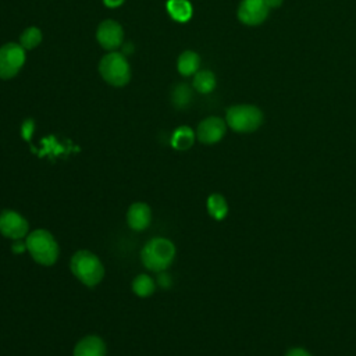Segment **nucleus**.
Instances as JSON below:
<instances>
[{
	"mask_svg": "<svg viewBox=\"0 0 356 356\" xmlns=\"http://www.w3.org/2000/svg\"><path fill=\"white\" fill-rule=\"evenodd\" d=\"M125 0H103V4L106 7H110V8H115V7H120Z\"/></svg>",
	"mask_w": 356,
	"mask_h": 356,
	"instance_id": "nucleus-22",
	"label": "nucleus"
},
{
	"mask_svg": "<svg viewBox=\"0 0 356 356\" xmlns=\"http://www.w3.org/2000/svg\"><path fill=\"white\" fill-rule=\"evenodd\" d=\"M165 8L177 22H186L192 18V4L188 0H167Z\"/></svg>",
	"mask_w": 356,
	"mask_h": 356,
	"instance_id": "nucleus-14",
	"label": "nucleus"
},
{
	"mask_svg": "<svg viewBox=\"0 0 356 356\" xmlns=\"http://www.w3.org/2000/svg\"><path fill=\"white\" fill-rule=\"evenodd\" d=\"M175 257V245L167 238H153L140 250V260L147 270L164 271Z\"/></svg>",
	"mask_w": 356,
	"mask_h": 356,
	"instance_id": "nucleus-2",
	"label": "nucleus"
},
{
	"mask_svg": "<svg viewBox=\"0 0 356 356\" xmlns=\"http://www.w3.org/2000/svg\"><path fill=\"white\" fill-rule=\"evenodd\" d=\"M25 246L32 259L42 266H51L58 257V243L46 229H35L26 235Z\"/></svg>",
	"mask_w": 356,
	"mask_h": 356,
	"instance_id": "nucleus-3",
	"label": "nucleus"
},
{
	"mask_svg": "<svg viewBox=\"0 0 356 356\" xmlns=\"http://www.w3.org/2000/svg\"><path fill=\"white\" fill-rule=\"evenodd\" d=\"M106 343L97 335L83 337L74 348V356H106Z\"/></svg>",
	"mask_w": 356,
	"mask_h": 356,
	"instance_id": "nucleus-12",
	"label": "nucleus"
},
{
	"mask_svg": "<svg viewBox=\"0 0 356 356\" xmlns=\"http://www.w3.org/2000/svg\"><path fill=\"white\" fill-rule=\"evenodd\" d=\"M216 75L210 70L197 71L193 76V88L199 93H210L216 88Z\"/></svg>",
	"mask_w": 356,
	"mask_h": 356,
	"instance_id": "nucleus-16",
	"label": "nucleus"
},
{
	"mask_svg": "<svg viewBox=\"0 0 356 356\" xmlns=\"http://www.w3.org/2000/svg\"><path fill=\"white\" fill-rule=\"evenodd\" d=\"M154 281L150 275L147 274H139L135 277L134 282H132V289L134 292L140 296V298H146L150 296L154 292Z\"/></svg>",
	"mask_w": 356,
	"mask_h": 356,
	"instance_id": "nucleus-19",
	"label": "nucleus"
},
{
	"mask_svg": "<svg viewBox=\"0 0 356 356\" xmlns=\"http://www.w3.org/2000/svg\"><path fill=\"white\" fill-rule=\"evenodd\" d=\"M192 89L186 83H178L171 90V103L177 108H185L192 102Z\"/></svg>",
	"mask_w": 356,
	"mask_h": 356,
	"instance_id": "nucleus-17",
	"label": "nucleus"
},
{
	"mask_svg": "<svg viewBox=\"0 0 356 356\" xmlns=\"http://www.w3.org/2000/svg\"><path fill=\"white\" fill-rule=\"evenodd\" d=\"M70 268L71 273L86 286L97 285L104 277V267L100 259L86 249L78 250L72 254Z\"/></svg>",
	"mask_w": 356,
	"mask_h": 356,
	"instance_id": "nucleus-1",
	"label": "nucleus"
},
{
	"mask_svg": "<svg viewBox=\"0 0 356 356\" xmlns=\"http://www.w3.org/2000/svg\"><path fill=\"white\" fill-rule=\"evenodd\" d=\"M100 76L111 86H125L131 79V67L122 53L110 51L99 63Z\"/></svg>",
	"mask_w": 356,
	"mask_h": 356,
	"instance_id": "nucleus-4",
	"label": "nucleus"
},
{
	"mask_svg": "<svg viewBox=\"0 0 356 356\" xmlns=\"http://www.w3.org/2000/svg\"><path fill=\"white\" fill-rule=\"evenodd\" d=\"M268 14L266 0H242L238 7V18L246 25L261 24Z\"/></svg>",
	"mask_w": 356,
	"mask_h": 356,
	"instance_id": "nucleus-9",
	"label": "nucleus"
},
{
	"mask_svg": "<svg viewBox=\"0 0 356 356\" xmlns=\"http://www.w3.org/2000/svg\"><path fill=\"white\" fill-rule=\"evenodd\" d=\"M209 214L216 220H222L228 213L227 200L220 193H213L207 199Z\"/></svg>",
	"mask_w": 356,
	"mask_h": 356,
	"instance_id": "nucleus-18",
	"label": "nucleus"
},
{
	"mask_svg": "<svg viewBox=\"0 0 356 356\" xmlns=\"http://www.w3.org/2000/svg\"><path fill=\"white\" fill-rule=\"evenodd\" d=\"M42 42V31L36 26H29L26 29H24V32L19 36V44L25 49V50H32L35 47H38Z\"/></svg>",
	"mask_w": 356,
	"mask_h": 356,
	"instance_id": "nucleus-20",
	"label": "nucleus"
},
{
	"mask_svg": "<svg viewBox=\"0 0 356 356\" xmlns=\"http://www.w3.org/2000/svg\"><path fill=\"white\" fill-rule=\"evenodd\" d=\"M227 129L225 121H222L220 117H207L197 125L196 136L202 143L213 145L221 140Z\"/></svg>",
	"mask_w": 356,
	"mask_h": 356,
	"instance_id": "nucleus-10",
	"label": "nucleus"
},
{
	"mask_svg": "<svg viewBox=\"0 0 356 356\" xmlns=\"http://www.w3.org/2000/svg\"><path fill=\"white\" fill-rule=\"evenodd\" d=\"M152 221L150 206L145 202H135L127 211V222L135 231H143Z\"/></svg>",
	"mask_w": 356,
	"mask_h": 356,
	"instance_id": "nucleus-11",
	"label": "nucleus"
},
{
	"mask_svg": "<svg viewBox=\"0 0 356 356\" xmlns=\"http://www.w3.org/2000/svg\"><path fill=\"white\" fill-rule=\"evenodd\" d=\"M200 58L199 54L192 50H185L179 54L177 61V70L182 76H191L195 75L199 70Z\"/></svg>",
	"mask_w": 356,
	"mask_h": 356,
	"instance_id": "nucleus-13",
	"label": "nucleus"
},
{
	"mask_svg": "<svg viewBox=\"0 0 356 356\" xmlns=\"http://www.w3.org/2000/svg\"><path fill=\"white\" fill-rule=\"evenodd\" d=\"M286 356H310L305 349H300V348H295V349H291Z\"/></svg>",
	"mask_w": 356,
	"mask_h": 356,
	"instance_id": "nucleus-21",
	"label": "nucleus"
},
{
	"mask_svg": "<svg viewBox=\"0 0 356 356\" xmlns=\"http://www.w3.org/2000/svg\"><path fill=\"white\" fill-rule=\"evenodd\" d=\"M195 142V132L192 128L186 125L178 127L171 136V145L177 150H186L189 149Z\"/></svg>",
	"mask_w": 356,
	"mask_h": 356,
	"instance_id": "nucleus-15",
	"label": "nucleus"
},
{
	"mask_svg": "<svg viewBox=\"0 0 356 356\" xmlns=\"http://www.w3.org/2000/svg\"><path fill=\"white\" fill-rule=\"evenodd\" d=\"M225 122L236 132H253L263 122V113L250 104H236L227 110Z\"/></svg>",
	"mask_w": 356,
	"mask_h": 356,
	"instance_id": "nucleus-5",
	"label": "nucleus"
},
{
	"mask_svg": "<svg viewBox=\"0 0 356 356\" xmlns=\"http://www.w3.org/2000/svg\"><path fill=\"white\" fill-rule=\"evenodd\" d=\"M96 39L104 50L114 51L124 42V29L117 21L104 19L96 29Z\"/></svg>",
	"mask_w": 356,
	"mask_h": 356,
	"instance_id": "nucleus-8",
	"label": "nucleus"
},
{
	"mask_svg": "<svg viewBox=\"0 0 356 356\" xmlns=\"http://www.w3.org/2000/svg\"><path fill=\"white\" fill-rule=\"evenodd\" d=\"M29 222L26 218L14 211V210H3L0 213V232L10 239H21L28 235Z\"/></svg>",
	"mask_w": 356,
	"mask_h": 356,
	"instance_id": "nucleus-7",
	"label": "nucleus"
},
{
	"mask_svg": "<svg viewBox=\"0 0 356 356\" xmlns=\"http://www.w3.org/2000/svg\"><path fill=\"white\" fill-rule=\"evenodd\" d=\"M282 3V0H266V4L270 7H278Z\"/></svg>",
	"mask_w": 356,
	"mask_h": 356,
	"instance_id": "nucleus-23",
	"label": "nucleus"
},
{
	"mask_svg": "<svg viewBox=\"0 0 356 356\" xmlns=\"http://www.w3.org/2000/svg\"><path fill=\"white\" fill-rule=\"evenodd\" d=\"M25 49L19 43L8 42L0 47V79L14 78L25 64Z\"/></svg>",
	"mask_w": 356,
	"mask_h": 356,
	"instance_id": "nucleus-6",
	"label": "nucleus"
}]
</instances>
